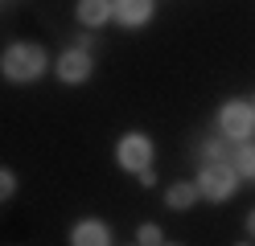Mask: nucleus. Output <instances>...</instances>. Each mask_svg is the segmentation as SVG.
<instances>
[{"label": "nucleus", "mask_w": 255, "mask_h": 246, "mask_svg": "<svg viewBox=\"0 0 255 246\" xmlns=\"http://www.w3.org/2000/svg\"><path fill=\"white\" fill-rule=\"evenodd\" d=\"M161 246H181V242H161Z\"/></svg>", "instance_id": "a211bd4d"}, {"label": "nucleus", "mask_w": 255, "mask_h": 246, "mask_svg": "<svg viewBox=\"0 0 255 246\" xmlns=\"http://www.w3.org/2000/svg\"><path fill=\"white\" fill-rule=\"evenodd\" d=\"M165 234H161V226L156 222H140L136 226V246H161Z\"/></svg>", "instance_id": "f8f14e48"}, {"label": "nucleus", "mask_w": 255, "mask_h": 246, "mask_svg": "<svg viewBox=\"0 0 255 246\" xmlns=\"http://www.w3.org/2000/svg\"><path fill=\"white\" fill-rule=\"evenodd\" d=\"M136 180H140V185H144V189H156V172H152V168H144V172H136Z\"/></svg>", "instance_id": "2eb2a0df"}, {"label": "nucleus", "mask_w": 255, "mask_h": 246, "mask_svg": "<svg viewBox=\"0 0 255 246\" xmlns=\"http://www.w3.org/2000/svg\"><path fill=\"white\" fill-rule=\"evenodd\" d=\"M70 246H111V226L103 218H78L66 234Z\"/></svg>", "instance_id": "0eeeda50"}, {"label": "nucleus", "mask_w": 255, "mask_h": 246, "mask_svg": "<svg viewBox=\"0 0 255 246\" xmlns=\"http://www.w3.org/2000/svg\"><path fill=\"white\" fill-rule=\"evenodd\" d=\"M198 160L202 164H218V160H231V144L222 140V136H206L198 144Z\"/></svg>", "instance_id": "9b49d317"}, {"label": "nucleus", "mask_w": 255, "mask_h": 246, "mask_svg": "<svg viewBox=\"0 0 255 246\" xmlns=\"http://www.w3.org/2000/svg\"><path fill=\"white\" fill-rule=\"evenodd\" d=\"M152 156H156V144H152L148 131H124L116 140V168L128 172V176L152 168Z\"/></svg>", "instance_id": "20e7f679"}, {"label": "nucleus", "mask_w": 255, "mask_h": 246, "mask_svg": "<svg viewBox=\"0 0 255 246\" xmlns=\"http://www.w3.org/2000/svg\"><path fill=\"white\" fill-rule=\"evenodd\" d=\"M214 127L231 148L255 140V107H251V98H227V103L214 111Z\"/></svg>", "instance_id": "f03ea898"}, {"label": "nucleus", "mask_w": 255, "mask_h": 246, "mask_svg": "<svg viewBox=\"0 0 255 246\" xmlns=\"http://www.w3.org/2000/svg\"><path fill=\"white\" fill-rule=\"evenodd\" d=\"M12 193H17V172L0 164V205H4V201H12Z\"/></svg>", "instance_id": "ddd939ff"}, {"label": "nucleus", "mask_w": 255, "mask_h": 246, "mask_svg": "<svg viewBox=\"0 0 255 246\" xmlns=\"http://www.w3.org/2000/svg\"><path fill=\"white\" fill-rule=\"evenodd\" d=\"M243 226H247V238L255 242V209H247V222H243Z\"/></svg>", "instance_id": "dca6fc26"}, {"label": "nucleus", "mask_w": 255, "mask_h": 246, "mask_svg": "<svg viewBox=\"0 0 255 246\" xmlns=\"http://www.w3.org/2000/svg\"><path fill=\"white\" fill-rule=\"evenodd\" d=\"M132 246H136V242H132Z\"/></svg>", "instance_id": "aec40b11"}, {"label": "nucleus", "mask_w": 255, "mask_h": 246, "mask_svg": "<svg viewBox=\"0 0 255 246\" xmlns=\"http://www.w3.org/2000/svg\"><path fill=\"white\" fill-rule=\"evenodd\" d=\"M194 185H198V197L202 201H210V205H227L231 197L239 193V172L231 168V160H218V164H202L198 176H194Z\"/></svg>", "instance_id": "7ed1b4c3"}, {"label": "nucleus", "mask_w": 255, "mask_h": 246, "mask_svg": "<svg viewBox=\"0 0 255 246\" xmlns=\"http://www.w3.org/2000/svg\"><path fill=\"white\" fill-rule=\"evenodd\" d=\"M152 12H156V0H111V21L124 29L152 25Z\"/></svg>", "instance_id": "423d86ee"}, {"label": "nucleus", "mask_w": 255, "mask_h": 246, "mask_svg": "<svg viewBox=\"0 0 255 246\" xmlns=\"http://www.w3.org/2000/svg\"><path fill=\"white\" fill-rule=\"evenodd\" d=\"M198 201H202V197H198V185H194V180H173V185L165 189V205H169L173 213L194 209Z\"/></svg>", "instance_id": "1a4fd4ad"}, {"label": "nucleus", "mask_w": 255, "mask_h": 246, "mask_svg": "<svg viewBox=\"0 0 255 246\" xmlns=\"http://www.w3.org/2000/svg\"><path fill=\"white\" fill-rule=\"evenodd\" d=\"M231 168L239 172V180H255V140L231 148Z\"/></svg>", "instance_id": "9d476101"}, {"label": "nucleus", "mask_w": 255, "mask_h": 246, "mask_svg": "<svg viewBox=\"0 0 255 246\" xmlns=\"http://www.w3.org/2000/svg\"><path fill=\"white\" fill-rule=\"evenodd\" d=\"M74 45H78V49H91V54H95V33H87V29H83V33L74 37Z\"/></svg>", "instance_id": "4468645a"}, {"label": "nucleus", "mask_w": 255, "mask_h": 246, "mask_svg": "<svg viewBox=\"0 0 255 246\" xmlns=\"http://www.w3.org/2000/svg\"><path fill=\"white\" fill-rule=\"evenodd\" d=\"M54 74H58L62 86H83V82L95 78V54L91 49H78V45L62 49V54L54 58Z\"/></svg>", "instance_id": "39448f33"}, {"label": "nucleus", "mask_w": 255, "mask_h": 246, "mask_svg": "<svg viewBox=\"0 0 255 246\" xmlns=\"http://www.w3.org/2000/svg\"><path fill=\"white\" fill-rule=\"evenodd\" d=\"M235 246H255V242H251V238H247V242H235Z\"/></svg>", "instance_id": "f3484780"}, {"label": "nucleus", "mask_w": 255, "mask_h": 246, "mask_svg": "<svg viewBox=\"0 0 255 246\" xmlns=\"http://www.w3.org/2000/svg\"><path fill=\"white\" fill-rule=\"evenodd\" d=\"M251 107H255V94H251Z\"/></svg>", "instance_id": "6ab92c4d"}, {"label": "nucleus", "mask_w": 255, "mask_h": 246, "mask_svg": "<svg viewBox=\"0 0 255 246\" xmlns=\"http://www.w3.org/2000/svg\"><path fill=\"white\" fill-rule=\"evenodd\" d=\"M45 70H50V54H45V45H37V41H8L4 54H0V74L8 82H17V86L37 82Z\"/></svg>", "instance_id": "f257e3e1"}, {"label": "nucleus", "mask_w": 255, "mask_h": 246, "mask_svg": "<svg viewBox=\"0 0 255 246\" xmlns=\"http://www.w3.org/2000/svg\"><path fill=\"white\" fill-rule=\"evenodd\" d=\"M74 21L87 33H99L103 25H111V0H78L74 4Z\"/></svg>", "instance_id": "6e6552de"}]
</instances>
